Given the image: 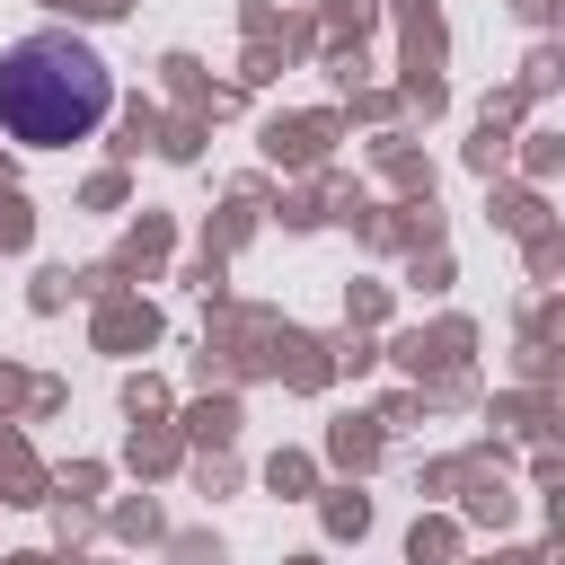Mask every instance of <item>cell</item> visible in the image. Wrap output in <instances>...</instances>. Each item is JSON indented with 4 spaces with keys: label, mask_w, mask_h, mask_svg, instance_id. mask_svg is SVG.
Listing matches in <instances>:
<instances>
[{
    "label": "cell",
    "mask_w": 565,
    "mask_h": 565,
    "mask_svg": "<svg viewBox=\"0 0 565 565\" xmlns=\"http://www.w3.org/2000/svg\"><path fill=\"white\" fill-rule=\"evenodd\" d=\"M115 115V71L88 35L35 26L0 53V132L26 150H71Z\"/></svg>",
    "instance_id": "1"
}]
</instances>
